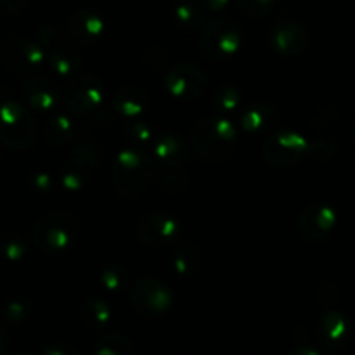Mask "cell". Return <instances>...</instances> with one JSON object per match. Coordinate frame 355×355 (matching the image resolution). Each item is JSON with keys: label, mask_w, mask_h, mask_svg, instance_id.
Here are the masks:
<instances>
[{"label": "cell", "mask_w": 355, "mask_h": 355, "mask_svg": "<svg viewBox=\"0 0 355 355\" xmlns=\"http://www.w3.org/2000/svg\"><path fill=\"white\" fill-rule=\"evenodd\" d=\"M309 153H311L314 158L321 159V162H329L336 156L338 153V144L333 137H328V135H322V137H318L314 142L309 144Z\"/></svg>", "instance_id": "f546056e"}, {"label": "cell", "mask_w": 355, "mask_h": 355, "mask_svg": "<svg viewBox=\"0 0 355 355\" xmlns=\"http://www.w3.org/2000/svg\"><path fill=\"white\" fill-rule=\"evenodd\" d=\"M243 35L238 24L229 17H215L201 26L200 51L208 61L220 62L238 54Z\"/></svg>", "instance_id": "277c9868"}, {"label": "cell", "mask_w": 355, "mask_h": 355, "mask_svg": "<svg viewBox=\"0 0 355 355\" xmlns=\"http://www.w3.org/2000/svg\"><path fill=\"white\" fill-rule=\"evenodd\" d=\"M37 125L31 114L16 103H9L0 111V139L10 149L30 148L35 141Z\"/></svg>", "instance_id": "9c48e42d"}, {"label": "cell", "mask_w": 355, "mask_h": 355, "mask_svg": "<svg viewBox=\"0 0 355 355\" xmlns=\"http://www.w3.org/2000/svg\"><path fill=\"white\" fill-rule=\"evenodd\" d=\"M80 319L90 331H101L111 322V307L99 297H90L80 307Z\"/></svg>", "instance_id": "7402d4cb"}, {"label": "cell", "mask_w": 355, "mask_h": 355, "mask_svg": "<svg viewBox=\"0 0 355 355\" xmlns=\"http://www.w3.org/2000/svg\"><path fill=\"white\" fill-rule=\"evenodd\" d=\"M42 47L49 59L52 71L61 78H71L80 71L82 66V55L80 52L62 37L52 24H44L38 30Z\"/></svg>", "instance_id": "5b68a950"}, {"label": "cell", "mask_w": 355, "mask_h": 355, "mask_svg": "<svg viewBox=\"0 0 355 355\" xmlns=\"http://www.w3.org/2000/svg\"><path fill=\"white\" fill-rule=\"evenodd\" d=\"M80 231V220L75 214L66 210H58L47 214L35 225L33 245L45 255H54L62 252L75 241Z\"/></svg>", "instance_id": "3957f363"}, {"label": "cell", "mask_w": 355, "mask_h": 355, "mask_svg": "<svg viewBox=\"0 0 355 355\" xmlns=\"http://www.w3.org/2000/svg\"><path fill=\"white\" fill-rule=\"evenodd\" d=\"M151 156L166 168H180L189 158V148L179 135L158 134L151 146Z\"/></svg>", "instance_id": "e0dca14e"}, {"label": "cell", "mask_w": 355, "mask_h": 355, "mask_svg": "<svg viewBox=\"0 0 355 355\" xmlns=\"http://www.w3.org/2000/svg\"><path fill=\"white\" fill-rule=\"evenodd\" d=\"M101 283L106 290L120 293V291L127 290L130 286V274L127 269L121 266H107L106 269L101 272Z\"/></svg>", "instance_id": "83f0119b"}, {"label": "cell", "mask_w": 355, "mask_h": 355, "mask_svg": "<svg viewBox=\"0 0 355 355\" xmlns=\"http://www.w3.org/2000/svg\"><path fill=\"white\" fill-rule=\"evenodd\" d=\"M78 352L69 347H51V349L45 350V355H76Z\"/></svg>", "instance_id": "d590c367"}, {"label": "cell", "mask_w": 355, "mask_h": 355, "mask_svg": "<svg viewBox=\"0 0 355 355\" xmlns=\"http://www.w3.org/2000/svg\"><path fill=\"white\" fill-rule=\"evenodd\" d=\"M28 0H0V12L3 14H17L26 7Z\"/></svg>", "instance_id": "836d02e7"}, {"label": "cell", "mask_w": 355, "mask_h": 355, "mask_svg": "<svg viewBox=\"0 0 355 355\" xmlns=\"http://www.w3.org/2000/svg\"><path fill=\"white\" fill-rule=\"evenodd\" d=\"M123 135L132 146H135L137 149H142L144 146H153V142L156 141L158 134L155 132L151 123L144 121L142 118H134V120H127L123 127Z\"/></svg>", "instance_id": "cb8c5ba5"}, {"label": "cell", "mask_w": 355, "mask_h": 355, "mask_svg": "<svg viewBox=\"0 0 355 355\" xmlns=\"http://www.w3.org/2000/svg\"><path fill=\"white\" fill-rule=\"evenodd\" d=\"M135 350L137 349L130 338L116 335V333L101 336L94 345V354L96 355H134Z\"/></svg>", "instance_id": "d4e9b609"}, {"label": "cell", "mask_w": 355, "mask_h": 355, "mask_svg": "<svg viewBox=\"0 0 355 355\" xmlns=\"http://www.w3.org/2000/svg\"><path fill=\"white\" fill-rule=\"evenodd\" d=\"M352 139H354V142H355V121H354V125H352Z\"/></svg>", "instance_id": "74e56055"}, {"label": "cell", "mask_w": 355, "mask_h": 355, "mask_svg": "<svg viewBox=\"0 0 355 355\" xmlns=\"http://www.w3.org/2000/svg\"><path fill=\"white\" fill-rule=\"evenodd\" d=\"M336 220H338V215L331 205L326 201H314L300 211L297 227L305 239L318 243L331 234Z\"/></svg>", "instance_id": "7c38bea8"}, {"label": "cell", "mask_w": 355, "mask_h": 355, "mask_svg": "<svg viewBox=\"0 0 355 355\" xmlns=\"http://www.w3.org/2000/svg\"><path fill=\"white\" fill-rule=\"evenodd\" d=\"M172 267L175 274L182 277H191L198 272L200 267V253L196 245L189 239H179L175 241V250L172 255Z\"/></svg>", "instance_id": "603a6c76"}, {"label": "cell", "mask_w": 355, "mask_h": 355, "mask_svg": "<svg viewBox=\"0 0 355 355\" xmlns=\"http://www.w3.org/2000/svg\"><path fill=\"white\" fill-rule=\"evenodd\" d=\"M6 345H7V335L3 329H0V350H2Z\"/></svg>", "instance_id": "8d00e7d4"}, {"label": "cell", "mask_w": 355, "mask_h": 355, "mask_svg": "<svg viewBox=\"0 0 355 355\" xmlns=\"http://www.w3.org/2000/svg\"><path fill=\"white\" fill-rule=\"evenodd\" d=\"M270 44L277 54L298 58L307 49V33L298 21L291 17H281L270 31Z\"/></svg>", "instance_id": "9a60e30c"}, {"label": "cell", "mask_w": 355, "mask_h": 355, "mask_svg": "<svg viewBox=\"0 0 355 355\" xmlns=\"http://www.w3.org/2000/svg\"><path fill=\"white\" fill-rule=\"evenodd\" d=\"M166 92L177 99H198L207 89V76L198 66L179 62L168 66L163 78Z\"/></svg>", "instance_id": "30bf717a"}, {"label": "cell", "mask_w": 355, "mask_h": 355, "mask_svg": "<svg viewBox=\"0 0 355 355\" xmlns=\"http://www.w3.org/2000/svg\"><path fill=\"white\" fill-rule=\"evenodd\" d=\"M144 62L155 71H163L168 69V55L158 47H151L144 52Z\"/></svg>", "instance_id": "1f68e13d"}, {"label": "cell", "mask_w": 355, "mask_h": 355, "mask_svg": "<svg viewBox=\"0 0 355 355\" xmlns=\"http://www.w3.org/2000/svg\"><path fill=\"white\" fill-rule=\"evenodd\" d=\"M238 132L227 118L211 116L198 120L191 130L193 151L203 162H222L234 149Z\"/></svg>", "instance_id": "6da1fadb"}, {"label": "cell", "mask_w": 355, "mask_h": 355, "mask_svg": "<svg viewBox=\"0 0 355 355\" xmlns=\"http://www.w3.org/2000/svg\"><path fill=\"white\" fill-rule=\"evenodd\" d=\"M153 156L144 155L141 149L128 148L114 158L111 166V182L120 196L132 200L139 196L151 182L155 173Z\"/></svg>", "instance_id": "7a4b0ae2"}, {"label": "cell", "mask_w": 355, "mask_h": 355, "mask_svg": "<svg viewBox=\"0 0 355 355\" xmlns=\"http://www.w3.org/2000/svg\"><path fill=\"white\" fill-rule=\"evenodd\" d=\"M23 94L31 106L42 111L54 110L59 103L58 87L45 76H30L24 80Z\"/></svg>", "instance_id": "d6986e66"}, {"label": "cell", "mask_w": 355, "mask_h": 355, "mask_svg": "<svg viewBox=\"0 0 355 355\" xmlns=\"http://www.w3.org/2000/svg\"><path fill=\"white\" fill-rule=\"evenodd\" d=\"M135 236L146 246L159 248L179 241L180 222L173 215L165 211H156L142 217L135 227Z\"/></svg>", "instance_id": "8fae6325"}, {"label": "cell", "mask_w": 355, "mask_h": 355, "mask_svg": "<svg viewBox=\"0 0 355 355\" xmlns=\"http://www.w3.org/2000/svg\"><path fill=\"white\" fill-rule=\"evenodd\" d=\"M307 151L309 142L304 135L293 130H277L263 142L262 156L267 165L284 170L298 165Z\"/></svg>", "instance_id": "8992f818"}, {"label": "cell", "mask_w": 355, "mask_h": 355, "mask_svg": "<svg viewBox=\"0 0 355 355\" xmlns=\"http://www.w3.org/2000/svg\"><path fill=\"white\" fill-rule=\"evenodd\" d=\"M106 90L99 76L92 73L71 76L64 89V104L75 116L92 113L103 104Z\"/></svg>", "instance_id": "52a82bcc"}, {"label": "cell", "mask_w": 355, "mask_h": 355, "mask_svg": "<svg viewBox=\"0 0 355 355\" xmlns=\"http://www.w3.org/2000/svg\"><path fill=\"white\" fill-rule=\"evenodd\" d=\"M211 101H214V106L218 111H232L241 103V92L236 87L225 85L217 89V92L214 94V99Z\"/></svg>", "instance_id": "f1b7e54d"}, {"label": "cell", "mask_w": 355, "mask_h": 355, "mask_svg": "<svg viewBox=\"0 0 355 355\" xmlns=\"http://www.w3.org/2000/svg\"><path fill=\"white\" fill-rule=\"evenodd\" d=\"M236 6L250 17H266L276 7V0H236Z\"/></svg>", "instance_id": "4dcf8cb0"}, {"label": "cell", "mask_w": 355, "mask_h": 355, "mask_svg": "<svg viewBox=\"0 0 355 355\" xmlns=\"http://www.w3.org/2000/svg\"><path fill=\"white\" fill-rule=\"evenodd\" d=\"M106 33V23L103 16L92 9H76L68 21L69 40L76 47L90 49L99 44Z\"/></svg>", "instance_id": "4fadbf2b"}, {"label": "cell", "mask_w": 355, "mask_h": 355, "mask_svg": "<svg viewBox=\"0 0 355 355\" xmlns=\"http://www.w3.org/2000/svg\"><path fill=\"white\" fill-rule=\"evenodd\" d=\"M318 338L326 352H340L352 338V322L338 311L324 312L318 321Z\"/></svg>", "instance_id": "5bb4252c"}, {"label": "cell", "mask_w": 355, "mask_h": 355, "mask_svg": "<svg viewBox=\"0 0 355 355\" xmlns=\"http://www.w3.org/2000/svg\"><path fill=\"white\" fill-rule=\"evenodd\" d=\"M148 94L142 89L134 85L120 87L114 90L111 96V107L116 111L125 120H134V118H142V114L148 110Z\"/></svg>", "instance_id": "ac0fdd59"}, {"label": "cell", "mask_w": 355, "mask_h": 355, "mask_svg": "<svg viewBox=\"0 0 355 355\" xmlns=\"http://www.w3.org/2000/svg\"><path fill=\"white\" fill-rule=\"evenodd\" d=\"M44 134L45 139H47L51 144L55 146H62L66 142L71 141L73 137V123L68 116H52L45 121L44 127Z\"/></svg>", "instance_id": "4316f807"}, {"label": "cell", "mask_w": 355, "mask_h": 355, "mask_svg": "<svg viewBox=\"0 0 355 355\" xmlns=\"http://www.w3.org/2000/svg\"><path fill=\"white\" fill-rule=\"evenodd\" d=\"M96 163L90 159L83 158V156L73 153L71 158L64 163L61 170V182L64 189L68 191H80L90 179L92 168Z\"/></svg>", "instance_id": "44dd1931"}, {"label": "cell", "mask_w": 355, "mask_h": 355, "mask_svg": "<svg viewBox=\"0 0 355 355\" xmlns=\"http://www.w3.org/2000/svg\"><path fill=\"white\" fill-rule=\"evenodd\" d=\"M277 118H279V113L270 104H252L250 107H246L241 116L243 130H246L252 135L266 134L270 128H274V125L277 123Z\"/></svg>", "instance_id": "ffe728a7"}, {"label": "cell", "mask_w": 355, "mask_h": 355, "mask_svg": "<svg viewBox=\"0 0 355 355\" xmlns=\"http://www.w3.org/2000/svg\"><path fill=\"white\" fill-rule=\"evenodd\" d=\"M229 2H231V0H200L203 9L208 10V12H218V10L225 9Z\"/></svg>", "instance_id": "e575fe53"}, {"label": "cell", "mask_w": 355, "mask_h": 355, "mask_svg": "<svg viewBox=\"0 0 355 355\" xmlns=\"http://www.w3.org/2000/svg\"><path fill=\"white\" fill-rule=\"evenodd\" d=\"M173 17H175V23L180 28H186V30H196V28H201L207 23L203 6L194 2L179 3L173 10Z\"/></svg>", "instance_id": "484cf974"}, {"label": "cell", "mask_w": 355, "mask_h": 355, "mask_svg": "<svg viewBox=\"0 0 355 355\" xmlns=\"http://www.w3.org/2000/svg\"><path fill=\"white\" fill-rule=\"evenodd\" d=\"M3 245H6L7 255H9L12 260L21 259V257L24 255V252H26V245H24L23 239L17 238V236H10Z\"/></svg>", "instance_id": "d6a6232c"}, {"label": "cell", "mask_w": 355, "mask_h": 355, "mask_svg": "<svg viewBox=\"0 0 355 355\" xmlns=\"http://www.w3.org/2000/svg\"><path fill=\"white\" fill-rule=\"evenodd\" d=\"M44 47H38L26 38H9L2 47V59L16 73L33 71L44 61Z\"/></svg>", "instance_id": "2e32d148"}, {"label": "cell", "mask_w": 355, "mask_h": 355, "mask_svg": "<svg viewBox=\"0 0 355 355\" xmlns=\"http://www.w3.org/2000/svg\"><path fill=\"white\" fill-rule=\"evenodd\" d=\"M130 304L144 318H159L172 309L173 293L163 281L142 277L132 286Z\"/></svg>", "instance_id": "ba28073f"}]
</instances>
